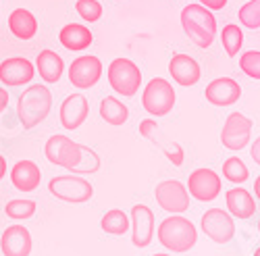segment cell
<instances>
[{
  "label": "cell",
  "instance_id": "obj_1",
  "mask_svg": "<svg viewBox=\"0 0 260 256\" xmlns=\"http://www.w3.org/2000/svg\"><path fill=\"white\" fill-rule=\"evenodd\" d=\"M181 25L185 36L198 48H208L216 36V19L212 11L200 3H189L181 11Z\"/></svg>",
  "mask_w": 260,
  "mask_h": 256
},
{
  "label": "cell",
  "instance_id": "obj_2",
  "mask_svg": "<svg viewBox=\"0 0 260 256\" xmlns=\"http://www.w3.org/2000/svg\"><path fill=\"white\" fill-rule=\"evenodd\" d=\"M50 109H52V94L46 85L40 83L23 90L17 102V115L25 130H34L36 125H40L48 117Z\"/></svg>",
  "mask_w": 260,
  "mask_h": 256
},
{
  "label": "cell",
  "instance_id": "obj_3",
  "mask_svg": "<svg viewBox=\"0 0 260 256\" xmlns=\"http://www.w3.org/2000/svg\"><path fill=\"white\" fill-rule=\"evenodd\" d=\"M198 240V231L189 219L169 217L158 225V242L169 252H187Z\"/></svg>",
  "mask_w": 260,
  "mask_h": 256
},
{
  "label": "cell",
  "instance_id": "obj_4",
  "mask_svg": "<svg viewBox=\"0 0 260 256\" xmlns=\"http://www.w3.org/2000/svg\"><path fill=\"white\" fill-rule=\"evenodd\" d=\"M108 83L121 96H136L142 85V71L134 60L129 58H115L108 65Z\"/></svg>",
  "mask_w": 260,
  "mask_h": 256
},
{
  "label": "cell",
  "instance_id": "obj_5",
  "mask_svg": "<svg viewBox=\"0 0 260 256\" xmlns=\"http://www.w3.org/2000/svg\"><path fill=\"white\" fill-rule=\"evenodd\" d=\"M175 98L177 96H175L173 85L162 77H154V79H150V83L144 88L142 104L152 117H165L173 111Z\"/></svg>",
  "mask_w": 260,
  "mask_h": 256
},
{
  "label": "cell",
  "instance_id": "obj_6",
  "mask_svg": "<svg viewBox=\"0 0 260 256\" xmlns=\"http://www.w3.org/2000/svg\"><path fill=\"white\" fill-rule=\"evenodd\" d=\"M50 194L56 196L62 202H69V204H81V202H88L94 196V187L90 181H85L83 177L77 175H58L52 177L48 183Z\"/></svg>",
  "mask_w": 260,
  "mask_h": 256
},
{
  "label": "cell",
  "instance_id": "obj_7",
  "mask_svg": "<svg viewBox=\"0 0 260 256\" xmlns=\"http://www.w3.org/2000/svg\"><path fill=\"white\" fill-rule=\"evenodd\" d=\"M44 152H46V158L52 163V165H58L62 169H73L77 163H79V156H81V144L73 142L71 138L67 136H52L46 146H44Z\"/></svg>",
  "mask_w": 260,
  "mask_h": 256
},
{
  "label": "cell",
  "instance_id": "obj_8",
  "mask_svg": "<svg viewBox=\"0 0 260 256\" xmlns=\"http://www.w3.org/2000/svg\"><path fill=\"white\" fill-rule=\"evenodd\" d=\"M252 134V121L242 115V113H231L223 125L221 132V142L227 150L231 152H240L248 146Z\"/></svg>",
  "mask_w": 260,
  "mask_h": 256
},
{
  "label": "cell",
  "instance_id": "obj_9",
  "mask_svg": "<svg viewBox=\"0 0 260 256\" xmlns=\"http://www.w3.org/2000/svg\"><path fill=\"white\" fill-rule=\"evenodd\" d=\"M154 196H156V202L160 204V208H165L171 215H179V212H185L189 208L187 187L177 179H167V181L158 183L154 189Z\"/></svg>",
  "mask_w": 260,
  "mask_h": 256
},
{
  "label": "cell",
  "instance_id": "obj_10",
  "mask_svg": "<svg viewBox=\"0 0 260 256\" xmlns=\"http://www.w3.org/2000/svg\"><path fill=\"white\" fill-rule=\"evenodd\" d=\"M202 229L216 244H227L235 236V223L223 208H210L202 215Z\"/></svg>",
  "mask_w": 260,
  "mask_h": 256
},
{
  "label": "cell",
  "instance_id": "obj_11",
  "mask_svg": "<svg viewBox=\"0 0 260 256\" xmlns=\"http://www.w3.org/2000/svg\"><path fill=\"white\" fill-rule=\"evenodd\" d=\"M100 77H102V62L98 56L92 54H83L75 58L69 67V81L79 90L94 88Z\"/></svg>",
  "mask_w": 260,
  "mask_h": 256
},
{
  "label": "cell",
  "instance_id": "obj_12",
  "mask_svg": "<svg viewBox=\"0 0 260 256\" xmlns=\"http://www.w3.org/2000/svg\"><path fill=\"white\" fill-rule=\"evenodd\" d=\"M189 196L200 202H212L221 194V177L212 169H196L187 179Z\"/></svg>",
  "mask_w": 260,
  "mask_h": 256
},
{
  "label": "cell",
  "instance_id": "obj_13",
  "mask_svg": "<svg viewBox=\"0 0 260 256\" xmlns=\"http://www.w3.org/2000/svg\"><path fill=\"white\" fill-rule=\"evenodd\" d=\"M140 134L148 140V142H152V144H156L160 150L165 152V156L175 165V167H181L183 165V148L177 144V142H173V140H167V138H162V132H160V127H158V123L154 121V119H144L142 123H140Z\"/></svg>",
  "mask_w": 260,
  "mask_h": 256
},
{
  "label": "cell",
  "instance_id": "obj_14",
  "mask_svg": "<svg viewBox=\"0 0 260 256\" xmlns=\"http://www.w3.org/2000/svg\"><path fill=\"white\" fill-rule=\"evenodd\" d=\"M34 75H36V67L23 56H13L0 62V81L5 85H11V88L29 83Z\"/></svg>",
  "mask_w": 260,
  "mask_h": 256
},
{
  "label": "cell",
  "instance_id": "obj_15",
  "mask_svg": "<svg viewBox=\"0 0 260 256\" xmlns=\"http://www.w3.org/2000/svg\"><path fill=\"white\" fill-rule=\"evenodd\" d=\"M204 96L214 106H231V104H235L237 100H240L242 85L231 77H219V79H212L206 85Z\"/></svg>",
  "mask_w": 260,
  "mask_h": 256
},
{
  "label": "cell",
  "instance_id": "obj_16",
  "mask_svg": "<svg viewBox=\"0 0 260 256\" xmlns=\"http://www.w3.org/2000/svg\"><path fill=\"white\" fill-rule=\"evenodd\" d=\"M132 225H134V246L146 248L154 236V215L146 204H136L132 208Z\"/></svg>",
  "mask_w": 260,
  "mask_h": 256
},
{
  "label": "cell",
  "instance_id": "obj_17",
  "mask_svg": "<svg viewBox=\"0 0 260 256\" xmlns=\"http://www.w3.org/2000/svg\"><path fill=\"white\" fill-rule=\"evenodd\" d=\"M169 73L183 88H189V85H196L200 81V65L196 58H191L189 54H175L169 60Z\"/></svg>",
  "mask_w": 260,
  "mask_h": 256
},
{
  "label": "cell",
  "instance_id": "obj_18",
  "mask_svg": "<svg viewBox=\"0 0 260 256\" xmlns=\"http://www.w3.org/2000/svg\"><path fill=\"white\" fill-rule=\"evenodd\" d=\"M90 113V104L85 100L83 94H71L64 98L62 106H60V123L64 130H77L83 125V121L88 119Z\"/></svg>",
  "mask_w": 260,
  "mask_h": 256
},
{
  "label": "cell",
  "instance_id": "obj_19",
  "mask_svg": "<svg viewBox=\"0 0 260 256\" xmlns=\"http://www.w3.org/2000/svg\"><path fill=\"white\" fill-rule=\"evenodd\" d=\"M0 248L5 256H29L31 252V236L23 225H11L5 229L0 238Z\"/></svg>",
  "mask_w": 260,
  "mask_h": 256
},
{
  "label": "cell",
  "instance_id": "obj_20",
  "mask_svg": "<svg viewBox=\"0 0 260 256\" xmlns=\"http://www.w3.org/2000/svg\"><path fill=\"white\" fill-rule=\"evenodd\" d=\"M42 173L34 161H19L11 169V181L19 191H34L40 185Z\"/></svg>",
  "mask_w": 260,
  "mask_h": 256
},
{
  "label": "cell",
  "instance_id": "obj_21",
  "mask_svg": "<svg viewBox=\"0 0 260 256\" xmlns=\"http://www.w3.org/2000/svg\"><path fill=\"white\" fill-rule=\"evenodd\" d=\"M58 42L71 52H81L85 48H90V44L94 42V36H92V31L88 27L81 25V23H69V25H64L60 29Z\"/></svg>",
  "mask_w": 260,
  "mask_h": 256
},
{
  "label": "cell",
  "instance_id": "obj_22",
  "mask_svg": "<svg viewBox=\"0 0 260 256\" xmlns=\"http://www.w3.org/2000/svg\"><path fill=\"white\" fill-rule=\"evenodd\" d=\"M227 208L235 219H250L256 212V202L252 194L244 187H233L227 191Z\"/></svg>",
  "mask_w": 260,
  "mask_h": 256
},
{
  "label": "cell",
  "instance_id": "obj_23",
  "mask_svg": "<svg viewBox=\"0 0 260 256\" xmlns=\"http://www.w3.org/2000/svg\"><path fill=\"white\" fill-rule=\"evenodd\" d=\"M9 29L19 40H31L38 31V21L31 11L27 9H15L9 15Z\"/></svg>",
  "mask_w": 260,
  "mask_h": 256
},
{
  "label": "cell",
  "instance_id": "obj_24",
  "mask_svg": "<svg viewBox=\"0 0 260 256\" xmlns=\"http://www.w3.org/2000/svg\"><path fill=\"white\" fill-rule=\"evenodd\" d=\"M36 69L46 83H56L62 77L64 62L54 50H42L36 58Z\"/></svg>",
  "mask_w": 260,
  "mask_h": 256
},
{
  "label": "cell",
  "instance_id": "obj_25",
  "mask_svg": "<svg viewBox=\"0 0 260 256\" xmlns=\"http://www.w3.org/2000/svg\"><path fill=\"white\" fill-rule=\"evenodd\" d=\"M100 117L108 125H123L129 119V109L115 96H106L100 102Z\"/></svg>",
  "mask_w": 260,
  "mask_h": 256
},
{
  "label": "cell",
  "instance_id": "obj_26",
  "mask_svg": "<svg viewBox=\"0 0 260 256\" xmlns=\"http://www.w3.org/2000/svg\"><path fill=\"white\" fill-rule=\"evenodd\" d=\"M129 225H132V219H129L125 212L119 210V208L108 210L106 215L102 217V221H100V227L106 233H111V236H123V233L129 229Z\"/></svg>",
  "mask_w": 260,
  "mask_h": 256
},
{
  "label": "cell",
  "instance_id": "obj_27",
  "mask_svg": "<svg viewBox=\"0 0 260 256\" xmlns=\"http://www.w3.org/2000/svg\"><path fill=\"white\" fill-rule=\"evenodd\" d=\"M221 42H223V48L227 52V56H237L240 48L244 46V31L240 25L229 23L223 27L221 31Z\"/></svg>",
  "mask_w": 260,
  "mask_h": 256
},
{
  "label": "cell",
  "instance_id": "obj_28",
  "mask_svg": "<svg viewBox=\"0 0 260 256\" xmlns=\"http://www.w3.org/2000/svg\"><path fill=\"white\" fill-rule=\"evenodd\" d=\"M223 177L231 183H244L248 177H250V171L246 167V163L237 156H231L225 161L223 165Z\"/></svg>",
  "mask_w": 260,
  "mask_h": 256
},
{
  "label": "cell",
  "instance_id": "obj_29",
  "mask_svg": "<svg viewBox=\"0 0 260 256\" xmlns=\"http://www.w3.org/2000/svg\"><path fill=\"white\" fill-rule=\"evenodd\" d=\"M100 169V156L92 150L88 146H81V156H79V163L71 169V173H77V175H88V173H96Z\"/></svg>",
  "mask_w": 260,
  "mask_h": 256
},
{
  "label": "cell",
  "instance_id": "obj_30",
  "mask_svg": "<svg viewBox=\"0 0 260 256\" xmlns=\"http://www.w3.org/2000/svg\"><path fill=\"white\" fill-rule=\"evenodd\" d=\"M7 217L15 219V221H25L31 219L34 212H36V202L34 200H11L5 206Z\"/></svg>",
  "mask_w": 260,
  "mask_h": 256
},
{
  "label": "cell",
  "instance_id": "obj_31",
  "mask_svg": "<svg viewBox=\"0 0 260 256\" xmlns=\"http://www.w3.org/2000/svg\"><path fill=\"white\" fill-rule=\"evenodd\" d=\"M242 25L248 29H258L260 27V0H248V3L237 11Z\"/></svg>",
  "mask_w": 260,
  "mask_h": 256
},
{
  "label": "cell",
  "instance_id": "obj_32",
  "mask_svg": "<svg viewBox=\"0 0 260 256\" xmlns=\"http://www.w3.org/2000/svg\"><path fill=\"white\" fill-rule=\"evenodd\" d=\"M75 11L79 13V17L88 23H96L102 17V5L98 0H77L75 3Z\"/></svg>",
  "mask_w": 260,
  "mask_h": 256
},
{
  "label": "cell",
  "instance_id": "obj_33",
  "mask_svg": "<svg viewBox=\"0 0 260 256\" xmlns=\"http://www.w3.org/2000/svg\"><path fill=\"white\" fill-rule=\"evenodd\" d=\"M240 67L242 71L252 77V79H260V50H248L240 56Z\"/></svg>",
  "mask_w": 260,
  "mask_h": 256
},
{
  "label": "cell",
  "instance_id": "obj_34",
  "mask_svg": "<svg viewBox=\"0 0 260 256\" xmlns=\"http://www.w3.org/2000/svg\"><path fill=\"white\" fill-rule=\"evenodd\" d=\"M198 3L204 5V7L210 9V11H221V9L227 7V0H198Z\"/></svg>",
  "mask_w": 260,
  "mask_h": 256
},
{
  "label": "cell",
  "instance_id": "obj_35",
  "mask_svg": "<svg viewBox=\"0 0 260 256\" xmlns=\"http://www.w3.org/2000/svg\"><path fill=\"white\" fill-rule=\"evenodd\" d=\"M250 154H252L254 163H256V165H260V136H258V138H256V142L252 144V152H250Z\"/></svg>",
  "mask_w": 260,
  "mask_h": 256
},
{
  "label": "cell",
  "instance_id": "obj_36",
  "mask_svg": "<svg viewBox=\"0 0 260 256\" xmlns=\"http://www.w3.org/2000/svg\"><path fill=\"white\" fill-rule=\"evenodd\" d=\"M7 104H9V94H7L5 88H0V113L7 109Z\"/></svg>",
  "mask_w": 260,
  "mask_h": 256
},
{
  "label": "cell",
  "instance_id": "obj_37",
  "mask_svg": "<svg viewBox=\"0 0 260 256\" xmlns=\"http://www.w3.org/2000/svg\"><path fill=\"white\" fill-rule=\"evenodd\" d=\"M7 175V161H5V156L0 154V179H3Z\"/></svg>",
  "mask_w": 260,
  "mask_h": 256
},
{
  "label": "cell",
  "instance_id": "obj_38",
  "mask_svg": "<svg viewBox=\"0 0 260 256\" xmlns=\"http://www.w3.org/2000/svg\"><path fill=\"white\" fill-rule=\"evenodd\" d=\"M254 191H256V198L260 200V175L256 177V183H254Z\"/></svg>",
  "mask_w": 260,
  "mask_h": 256
},
{
  "label": "cell",
  "instance_id": "obj_39",
  "mask_svg": "<svg viewBox=\"0 0 260 256\" xmlns=\"http://www.w3.org/2000/svg\"><path fill=\"white\" fill-rule=\"evenodd\" d=\"M254 256H260V246L256 248V252H254Z\"/></svg>",
  "mask_w": 260,
  "mask_h": 256
},
{
  "label": "cell",
  "instance_id": "obj_40",
  "mask_svg": "<svg viewBox=\"0 0 260 256\" xmlns=\"http://www.w3.org/2000/svg\"><path fill=\"white\" fill-rule=\"evenodd\" d=\"M154 256H171V254H154Z\"/></svg>",
  "mask_w": 260,
  "mask_h": 256
},
{
  "label": "cell",
  "instance_id": "obj_41",
  "mask_svg": "<svg viewBox=\"0 0 260 256\" xmlns=\"http://www.w3.org/2000/svg\"><path fill=\"white\" fill-rule=\"evenodd\" d=\"M258 231H260V221H258Z\"/></svg>",
  "mask_w": 260,
  "mask_h": 256
},
{
  "label": "cell",
  "instance_id": "obj_42",
  "mask_svg": "<svg viewBox=\"0 0 260 256\" xmlns=\"http://www.w3.org/2000/svg\"><path fill=\"white\" fill-rule=\"evenodd\" d=\"M187 3H191V0H187Z\"/></svg>",
  "mask_w": 260,
  "mask_h": 256
}]
</instances>
